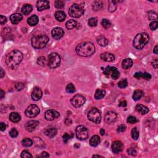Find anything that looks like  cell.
<instances>
[{"mask_svg":"<svg viewBox=\"0 0 158 158\" xmlns=\"http://www.w3.org/2000/svg\"><path fill=\"white\" fill-rule=\"evenodd\" d=\"M100 57L102 60L106 62H112L115 59L114 55L109 53H103L100 55Z\"/></svg>","mask_w":158,"mask_h":158,"instance_id":"cell-19","label":"cell"},{"mask_svg":"<svg viewBox=\"0 0 158 158\" xmlns=\"http://www.w3.org/2000/svg\"><path fill=\"white\" fill-rule=\"evenodd\" d=\"M4 95H5V93L4 92V91H3L2 89H1V96H0L1 99L3 98V97L4 96Z\"/></svg>","mask_w":158,"mask_h":158,"instance_id":"cell-61","label":"cell"},{"mask_svg":"<svg viewBox=\"0 0 158 158\" xmlns=\"http://www.w3.org/2000/svg\"><path fill=\"white\" fill-rule=\"evenodd\" d=\"M37 8L38 11H42L50 8V2L46 0H39L37 3Z\"/></svg>","mask_w":158,"mask_h":158,"instance_id":"cell-15","label":"cell"},{"mask_svg":"<svg viewBox=\"0 0 158 158\" xmlns=\"http://www.w3.org/2000/svg\"><path fill=\"white\" fill-rule=\"evenodd\" d=\"M124 146L121 141H115L112 145V151L115 154H118L123 150Z\"/></svg>","mask_w":158,"mask_h":158,"instance_id":"cell-17","label":"cell"},{"mask_svg":"<svg viewBox=\"0 0 158 158\" xmlns=\"http://www.w3.org/2000/svg\"><path fill=\"white\" fill-rule=\"evenodd\" d=\"M55 7L57 9H61L64 8V3L62 1H60V0H57L55 2Z\"/></svg>","mask_w":158,"mask_h":158,"instance_id":"cell-45","label":"cell"},{"mask_svg":"<svg viewBox=\"0 0 158 158\" xmlns=\"http://www.w3.org/2000/svg\"><path fill=\"white\" fill-rule=\"evenodd\" d=\"M97 23H98V22H97L96 19L94 17L90 18V19L88 20V24L89 26L92 27H96L97 26Z\"/></svg>","mask_w":158,"mask_h":158,"instance_id":"cell-44","label":"cell"},{"mask_svg":"<svg viewBox=\"0 0 158 158\" xmlns=\"http://www.w3.org/2000/svg\"><path fill=\"white\" fill-rule=\"evenodd\" d=\"M59 113L57 111L53 110V109H50L46 111L45 114V118H46L47 121H53L54 119L58 117L59 116Z\"/></svg>","mask_w":158,"mask_h":158,"instance_id":"cell-12","label":"cell"},{"mask_svg":"<svg viewBox=\"0 0 158 158\" xmlns=\"http://www.w3.org/2000/svg\"><path fill=\"white\" fill-rule=\"evenodd\" d=\"M22 16L19 13L12 14L10 17V20L13 24H17L22 20Z\"/></svg>","mask_w":158,"mask_h":158,"instance_id":"cell-20","label":"cell"},{"mask_svg":"<svg viewBox=\"0 0 158 158\" xmlns=\"http://www.w3.org/2000/svg\"><path fill=\"white\" fill-rule=\"evenodd\" d=\"M55 16L56 19L59 22H63L66 17V14L62 11H57L56 12Z\"/></svg>","mask_w":158,"mask_h":158,"instance_id":"cell-23","label":"cell"},{"mask_svg":"<svg viewBox=\"0 0 158 158\" xmlns=\"http://www.w3.org/2000/svg\"><path fill=\"white\" fill-rule=\"evenodd\" d=\"M74 147H75L76 148H78L79 147H80V145H78V144H76L74 145Z\"/></svg>","mask_w":158,"mask_h":158,"instance_id":"cell-64","label":"cell"},{"mask_svg":"<svg viewBox=\"0 0 158 158\" xmlns=\"http://www.w3.org/2000/svg\"><path fill=\"white\" fill-rule=\"evenodd\" d=\"M143 95V92L141 90H135L133 94L132 98L135 101H138L140 99Z\"/></svg>","mask_w":158,"mask_h":158,"instance_id":"cell-32","label":"cell"},{"mask_svg":"<svg viewBox=\"0 0 158 158\" xmlns=\"http://www.w3.org/2000/svg\"><path fill=\"white\" fill-rule=\"evenodd\" d=\"M134 77L135 78L139 79L140 78H143L145 79V80H150L151 78V75L149 73H146V72H136L135 74Z\"/></svg>","mask_w":158,"mask_h":158,"instance_id":"cell-25","label":"cell"},{"mask_svg":"<svg viewBox=\"0 0 158 158\" xmlns=\"http://www.w3.org/2000/svg\"><path fill=\"white\" fill-rule=\"evenodd\" d=\"M9 135L12 138L17 137L18 135V131L15 128L12 129L9 132Z\"/></svg>","mask_w":158,"mask_h":158,"instance_id":"cell-47","label":"cell"},{"mask_svg":"<svg viewBox=\"0 0 158 158\" xmlns=\"http://www.w3.org/2000/svg\"><path fill=\"white\" fill-rule=\"evenodd\" d=\"M42 157H49L50 154L47 152H43L42 153Z\"/></svg>","mask_w":158,"mask_h":158,"instance_id":"cell-58","label":"cell"},{"mask_svg":"<svg viewBox=\"0 0 158 158\" xmlns=\"http://www.w3.org/2000/svg\"><path fill=\"white\" fill-rule=\"evenodd\" d=\"M158 27V22L157 21H152L150 24V27L152 30H155Z\"/></svg>","mask_w":158,"mask_h":158,"instance_id":"cell-48","label":"cell"},{"mask_svg":"<svg viewBox=\"0 0 158 158\" xmlns=\"http://www.w3.org/2000/svg\"><path fill=\"white\" fill-rule=\"evenodd\" d=\"M152 65L154 68L157 69V66H158V61H157V58L153 59V61H152Z\"/></svg>","mask_w":158,"mask_h":158,"instance_id":"cell-55","label":"cell"},{"mask_svg":"<svg viewBox=\"0 0 158 158\" xmlns=\"http://www.w3.org/2000/svg\"><path fill=\"white\" fill-rule=\"evenodd\" d=\"M102 8H103V3H102L101 1H96L93 3L92 8L95 11L101 9Z\"/></svg>","mask_w":158,"mask_h":158,"instance_id":"cell-34","label":"cell"},{"mask_svg":"<svg viewBox=\"0 0 158 158\" xmlns=\"http://www.w3.org/2000/svg\"><path fill=\"white\" fill-rule=\"evenodd\" d=\"M23 59V54L19 50H12L6 55L5 61L7 66L11 69H15Z\"/></svg>","mask_w":158,"mask_h":158,"instance_id":"cell-1","label":"cell"},{"mask_svg":"<svg viewBox=\"0 0 158 158\" xmlns=\"http://www.w3.org/2000/svg\"><path fill=\"white\" fill-rule=\"evenodd\" d=\"M104 75H106L108 78H111L113 80H116L120 76V73L116 67L107 66L106 68L104 69Z\"/></svg>","mask_w":158,"mask_h":158,"instance_id":"cell-7","label":"cell"},{"mask_svg":"<svg viewBox=\"0 0 158 158\" xmlns=\"http://www.w3.org/2000/svg\"><path fill=\"white\" fill-rule=\"evenodd\" d=\"M100 134H101V135H105V130H104L103 129H101V130H100Z\"/></svg>","mask_w":158,"mask_h":158,"instance_id":"cell-62","label":"cell"},{"mask_svg":"<svg viewBox=\"0 0 158 158\" xmlns=\"http://www.w3.org/2000/svg\"><path fill=\"white\" fill-rule=\"evenodd\" d=\"M96 42L98 43V44L100 45L101 46H106L108 45L109 41L106 38L104 37L103 35H100L99 37H97Z\"/></svg>","mask_w":158,"mask_h":158,"instance_id":"cell-22","label":"cell"},{"mask_svg":"<svg viewBox=\"0 0 158 158\" xmlns=\"http://www.w3.org/2000/svg\"><path fill=\"white\" fill-rule=\"evenodd\" d=\"M127 85H128V82H127L126 79H124L122 80H121L118 83V87L120 88H125L127 87Z\"/></svg>","mask_w":158,"mask_h":158,"instance_id":"cell-43","label":"cell"},{"mask_svg":"<svg viewBox=\"0 0 158 158\" xmlns=\"http://www.w3.org/2000/svg\"><path fill=\"white\" fill-rule=\"evenodd\" d=\"M66 28L69 30H71L77 26V22L75 20H69L66 24Z\"/></svg>","mask_w":158,"mask_h":158,"instance_id":"cell-33","label":"cell"},{"mask_svg":"<svg viewBox=\"0 0 158 158\" xmlns=\"http://www.w3.org/2000/svg\"><path fill=\"white\" fill-rule=\"evenodd\" d=\"M15 87L17 90H22L24 88L25 84L24 83H22V82H19V83H17L16 84Z\"/></svg>","mask_w":158,"mask_h":158,"instance_id":"cell-50","label":"cell"},{"mask_svg":"<svg viewBox=\"0 0 158 158\" xmlns=\"http://www.w3.org/2000/svg\"><path fill=\"white\" fill-rule=\"evenodd\" d=\"M131 135H132V137L135 140H138V137H139V132L137 130L136 127H135L132 130V132H131Z\"/></svg>","mask_w":158,"mask_h":158,"instance_id":"cell-37","label":"cell"},{"mask_svg":"<svg viewBox=\"0 0 158 158\" xmlns=\"http://www.w3.org/2000/svg\"><path fill=\"white\" fill-rule=\"evenodd\" d=\"M136 111L141 114H146L149 112V109L146 106L142 105H138L136 106Z\"/></svg>","mask_w":158,"mask_h":158,"instance_id":"cell-27","label":"cell"},{"mask_svg":"<svg viewBox=\"0 0 158 158\" xmlns=\"http://www.w3.org/2000/svg\"><path fill=\"white\" fill-rule=\"evenodd\" d=\"M49 42V38L45 35H38L32 38L31 43L33 48L36 49L43 48Z\"/></svg>","mask_w":158,"mask_h":158,"instance_id":"cell-4","label":"cell"},{"mask_svg":"<svg viewBox=\"0 0 158 158\" xmlns=\"http://www.w3.org/2000/svg\"><path fill=\"white\" fill-rule=\"evenodd\" d=\"M5 74V72H4V71H3V69L1 68V73H0V77L1 78H3V77H4V75Z\"/></svg>","mask_w":158,"mask_h":158,"instance_id":"cell-59","label":"cell"},{"mask_svg":"<svg viewBox=\"0 0 158 158\" xmlns=\"http://www.w3.org/2000/svg\"><path fill=\"white\" fill-rule=\"evenodd\" d=\"M21 157L22 158H26V157H32L33 156L27 150H24L22 152V153H21Z\"/></svg>","mask_w":158,"mask_h":158,"instance_id":"cell-49","label":"cell"},{"mask_svg":"<svg viewBox=\"0 0 158 158\" xmlns=\"http://www.w3.org/2000/svg\"><path fill=\"white\" fill-rule=\"evenodd\" d=\"M22 144L25 147H30L33 145V141L30 138H27L22 141Z\"/></svg>","mask_w":158,"mask_h":158,"instance_id":"cell-36","label":"cell"},{"mask_svg":"<svg viewBox=\"0 0 158 158\" xmlns=\"http://www.w3.org/2000/svg\"><path fill=\"white\" fill-rule=\"evenodd\" d=\"M148 18L149 19L151 20V21L154 19H157L158 18L157 13V12H156L155 11H150L148 12Z\"/></svg>","mask_w":158,"mask_h":158,"instance_id":"cell-39","label":"cell"},{"mask_svg":"<svg viewBox=\"0 0 158 158\" xmlns=\"http://www.w3.org/2000/svg\"><path fill=\"white\" fill-rule=\"evenodd\" d=\"M93 157H103V156H100V155H93V156H92Z\"/></svg>","mask_w":158,"mask_h":158,"instance_id":"cell-63","label":"cell"},{"mask_svg":"<svg viewBox=\"0 0 158 158\" xmlns=\"http://www.w3.org/2000/svg\"><path fill=\"white\" fill-rule=\"evenodd\" d=\"M153 52H154V54H156V55H157V54H158V46L157 45H156L155 46Z\"/></svg>","mask_w":158,"mask_h":158,"instance_id":"cell-60","label":"cell"},{"mask_svg":"<svg viewBox=\"0 0 158 158\" xmlns=\"http://www.w3.org/2000/svg\"><path fill=\"white\" fill-rule=\"evenodd\" d=\"M106 95V91L103 90L98 89L96 90V92L95 94V98L96 100H101L103 98H104Z\"/></svg>","mask_w":158,"mask_h":158,"instance_id":"cell-31","label":"cell"},{"mask_svg":"<svg viewBox=\"0 0 158 158\" xmlns=\"http://www.w3.org/2000/svg\"><path fill=\"white\" fill-rule=\"evenodd\" d=\"M88 118L93 122L99 124L101 122V115L100 111L96 108H93L88 113Z\"/></svg>","mask_w":158,"mask_h":158,"instance_id":"cell-8","label":"cell"},{"mask_svg":"<svg viewBox=\"0 0 158 158\" xmlns=\"http://www.w3.org/2000/svg\"><path fill=\"white\" fill-rule=\"evenodd\" d=\"M9 120L11 121H12V122L16 123L20 121L21 120V116L18 114L17 112H12L9 115Z\"/></svg>","mask_w":158,"mask_h":158,"instance_id":"cell-29","label":"cell"},{"mask_svg":"<svg viewBox=\"0 0 158 158\" xmlns=\"http://www.w3.org/2000/svg\"><path fill=\"white\" fill-rule=\"evenodd\" d=\"M117 114L113 111H109L105 116V121L107 124H112L116 121Z\"/></svg>","mask_w":158,"mask_h":158,"instance_id":"cell-14","label":"cell"},{"mask_svg":"<svg viewBox=\"0 0 158 158\" xmlns=\"http://www.w3.org/2000/svg\"><path fill=\"white\" fill-rule=\"evenodd\" d=\"M32 9H33V8L30 4H25L24 6H23L22 8V12L23 14L24 15H28L29 14L30 12L32 11Z\"/></svg>","mask_w":158,"mask_h":158,"instance_id":"cell-30","label":"cell"},{"mask_svg":"<svg viewBox=\"0 0 158 158\" xmlns=\"http://www.w3.org/2000/svg\"><path fill=\"white\" fill-rule=\"evenodd\" d=\"M133 64V61L130 58H127L125 59L122 62V67L124 68V69H129L132 67Z\"/></svg>","mask_w":158,"mask_h":158,"instance_id":"cell-26","label":"cell"},{"mask_svg":"<svg viewBox=\"0 0 158 158\" xmlns=\"http://www.w3.org/2000/svg\"><path fill=\"white\" fill-rule=\"evenodd\" d=\"M61 62V57L56 53H51L48 56L47 65L51 69L58 67Z\"/></svg>","mask_w":158,"mask_h":158,"instance_id":"cell-6","label":"cell"},{"mask_svg":"<svg viewBox=\"0 0 158 158\" xmlns=\"http://www.w3.org/2000/svg\"><path fill=\"white\" fill-rule=\"evenodd\" d=\"M64 32L62 28L60 27H56L53 28L51 32V35L55 39H59L63 37Z\"/></svg>","mask_w":158,"mask_h":158,"instance_id":"cell-13","label":"cell"},{"mask_svg":"<svg viewBox=\"0 0 158 158\" xmlns=\"http://www.w3.org/2000/svg\"><path fill=\"white\" fill-rule=\"evenodd\" d=\"M85 10L82 7L78 4H73L70 7L69 14L72 17L78 18L83 15Z\"/></svg>","mask_w":158,"mask_h":158,"instance_id":"cell-5","label":"cell"},{"mask_svg":"<svg viewBox=\"0 0 158 158\" xmlns=\"http://www.w3.org/2000/svg\"><path fill=\"white\" fill-rule=\"evenodd\" d=\"M127 152H128L129 154H130V155L133 156H136V151L134 148L129 149V150H127Z\"/></svg>","mask_w":158,"mask_h":158,"instance_id":"cell-53","label":"cell"},{"mask_svg":"<svg viewBox=\"0 0 158 158\" xmlns=\"http://www.w3.org/2000/svg\"><path fill=\"white\" fill-rule=\"evenodd\" d=\"M39 113V109L37 105H32L28 106L25 112L26 116L29 118L35 117Z\"/></svg>","mask_w":158,"mask_h":158,"instance_id":"cell-11","label":"cell"},{"mask_svg":"<svg viewBox=\"0 0 158 158\" xmlns=\"http://www.w3.org/2000/svg\"><path fill=\"white\" fill-rule=\"evenodd\" d=\"M86 101L85 98L84 96L81 95H76L72 98L71 100V104L73 107H81L85 104Z\"/></svg>","mask_w":158,"mask_h":158,"instance_id":"cell-10","label":"cell"},{"mask_svg":"<svg viewBox=\"0 0 158 158\" xmlns=\"http://www.w3.org/2000/svg\"><path fill=\"white\" fill-rule=\"evenodd\" d=\"M76 53L80 56L88 57L95 52V45L90 42H85L78 45L75 48Z\"/></svg>","mask_w":158,"mask_h":158,"instance_id":"cell-2","label":"cell"},{"mask_svg":"<svg viewBox=\"0 0 158 158\" xmlns=\"http://www.w3.org/2000/svg\"><path fill=\"white\" fill-rule=\"evenodd\" d=\"M62 138H63V141L64 143H67V141H69V140L71 138V136L67 133H65L62 136Z\"/></svg>","mask_w":158,"mask_h":158,"instance_id":"cell-51","label":"cell"},{"mask_svg":"<svg viewBox=\"0 0 158 158\" xmlns=\"http://www.w3.org/2000/svg\"><path fill=\"white\" fill-rule=\"evenodd\" d=\"M34 142H35L36 146L39 147V148H43L44 146L43 141L40 139V138H34Z\"/></svg>","mask_w":158,"mask_h":158,"instance_id":"cell-38","label":"cell"},{"mask_svg":"<svg viewBox=\"0 0 158 158\" xmlns=\"http://www.w3.org/2000/svg\"><path fill=\"white\" fill-rule=\"evenodd\" d=\"M66 91H67V93H74L75 91V88L74 87V85H73L72 83L68 84V85H67V87H66Z\"/></svg>","mask_w":158,"mask_h":158,"instance_id":"cell-41","label":"cell"},{"mask_svg":"<svg viewBox=\"0 0 158 158\" xmlns=\"http://www.w3.org/2000/svg\"><path fill=\"white\" fill-rule=\"evenodd\" d=\"M6 17H4V16H3L2 15L0 16V23H1V25H3L6 22Z\"/></svg>","mask_w":158,"mask_h":158,"instance_id":"cell-54","label":"cell"},{"mask_svg":"<svg viewBox=\"0 0 158 158\" xmlns=\"http://www.w3.org/2000/svg\"><path fill=\"white\" fill-rule=\"evenodd\" d=\"M39 122L37 121H30L27 122L25 125L26 130L29 132H32L38 126Z\"/></svg>","mask_w":158,"mask_h":158,"instance_id":"cell-16","label":"cell"},{"mask_svg":"<svg viewBox=\"0 0 158 158\" xmlns=\"http://www.w3.org/2000/svg\"><path fill=\"white\" fill-rule=\"evenodd\" d=\"M125 130H126V126L125 125H121L118 127L117 129V131L118 133H121L123 132H125Z\"/></svg>","mask_w":158,"mask_h":158,"instance_id":"cell-52","label":"cell"},{"mask_svg":"<svg viewBox=\"0 0 158 158\" xmlns=\"http://www.w3.org/2000/svg\"><path fill=\"white\" fill-rule=\"evenodd\" d=\"M37 63L38 64L39 66H45V64H47V60H46L45 57L42 56L38 59Z\"/></svg>","mask_w":158,"mask_h":158,"instance_id":"cell-42","label":"cell"},{"mask_svg":"<svg viewBox=\"0 0 158 158\" xmlns=\"http://www.w3.org/2000/svg\"><path fill=\"white\" fill-rule=\"evenodd\" d=\"M118 106L121 107H125L127 106V102L125 101H122L120 102L119 105Z\"/></svg>","mask_w":158,"mask_h":158,"instance_id":"cell-57","label":"cell"},{"mask_svg":"<svg viewBox=\"0 0 158 158\" xmlns=\"http://www.w3.org/2000/svg\"><path fill=\"white\" fill-rule=\"evenodd\" d=\"M75 134H76L77 138L80 140H86L88 136V132L87 129L83 125H79L77 127Z\"/></svg>","mask_w":158,"mask_h":158,"instance_id":"cell-9","label":"cell"},{"mask_svg":"<svg viewBox=\"0 0 158 158\" xmlns=\"http://www.w3.org/2000/svg\"><path fill=\"white\" fill-rule=\"evenodd\" d=\"M101 25L105 28H109L111 26L110 21L106 19H103L101 21Z\"/></svg>","mask_w":158,"mask_h":158,"instance_id":"cell-40","label":"cell"},{"mask_svg":"<svg viewBox=\"0 0 158 158\" xmlns=\"http://www.w3.org/2000/svg\"><path fill=\"white\" fill-rule=\"evenodd\" d=\"M101 139H100V136L98 135H94L90 138V145L93 147H96L100 143Z\"/></svg>","mask_w":158,"mask_h":158,"instance_id":"cell-24","label":"cell"},{"mask_svg":"<svg viewBox=\"0 0 158 158\" xmlns=\"http://www.w3.org/2000/svg\"><path fill=\"white\" fill-rule=\"evenodd\" d=\"M150 37L146 33H138L135 36L133 42L134 47L137 50H141L149 42Z\"/></svg>","mask_w":158,"mask_h":158,"instance_id":"cell-3","label":"cell"},{"mask_svg":"<svg viewBox=\"0 0 158 158\" xmlns=\"http://www.w3.org/2000/svg\"><path fill=\"white\" fill-rule=\"evenodd\" d=\"M43 96V92L39 88L35 87L33 89V92L32 93V98L34 101H38L42 98Z\"/></svg>","mask_w":158,"mask_h":158,"instance_id":"cell-18","label":"cell"},{"mask_svg":"<svg viewBox=\"0 0 158 158\" xmlns=\"http://www.w3.org/2000/svg\"><path fill=\"white\" fill-rule=\"evenodd\" d=\"M45 134L50 138H53L57 134V129L55 127H49L45 130Z\"/></svg>","mask_w":158,"mask_h":158,"instance_id":"cell-21","label":"cell"},{"mask_svg":"<svg viewBox=\"0 0 158 158\" xmlns=\"http://www.w3.org/2000/svg\"><path fill=\"white\" fill-rule=\"evenodd\" d=\"M138 121L137 120L135 117L130 116H129L128 118H127V122L129 124H135Z\"/></svg>","mask_w":158,"mask_h":158,"instance_id":"cell-46","label":"cell"},{"mask_svg":"<svg viewBox=\"0 0 158 158\" xmlns=\"http://www.w3.org/2000/svg\"><path fill=\"white\" fill-rule=\"evenodd\" d=\"M0 129H1V131L5 130L6 129V125L4 122H1L0 124Z\"/></svg>","mask_w":158,"mask_h":158,"instance_id":"cell-56","label":"cell"},{"mask_svg":"<svg viewBox=\"0 0 158 158\" xmlns=\"http://www.w3.org/2000/svg\"><path fill=\"white\" fill-rule=\"evenodd\" d=\"M117 8V3L115 1H110L109 2V11L112 12L116 11Z\"/></svg>","mask_w":158,"mask_h":158,"instance_id":"cell-35","label":"cell"},{"mask_svg":"<svg viewBox=\"0 0 158 158\" xmlns=\"http://www.w3.org/2000/svg\"><path fill=\"white\" fill-rule=\"evenodd\" d=\"M27 23L31 26H35L38 23V17L36 15H33L27 19Z\"/></svg>","mask_w":158,"mask_h":158,"instance_id":"cell-28","label":"cell"}]
</instances>
